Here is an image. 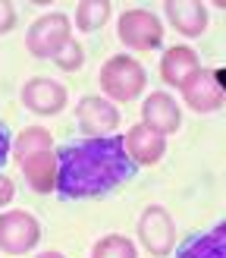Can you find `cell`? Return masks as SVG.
<instances>
[{
  "label": "cell",
  "mask_w": 226,
  "mask_h": 258,
  "mask_svg": "<svg viewBox=\"0 0 226 258\" xmlns=\"http://www.w3.org/2000/svg\"><path fill=\"white\" fill-rule=\"evenodd\" d=\"M135 161L123 136H91L69 142L57 154V189L63 199H91L129 179Z\"/></svg>",
  "instance_id": "6da1fadb"
},
{
  "label": "cell",
  "mask_w": 226,
  "mask_h": 258,
  "mask_svg": "<svg viewBox=\"0 0 226 258\" xmlns=\"http://www.w3.org/2000/svg\"><path fill=\"white\" fill-rule=\"evenodd\" d=\"M145 70L142 63L132 57H110L100 67V88L113 98V101H132L142 95L145 88Z\"/></svg>",
  "instance_id": "7a4b0ae2"
},
{
  "label": "cell",
  "mask_w": 226,
  "mask_h": 258,
  "mask_svg": "<svg viewBox=\"0 0 226 258\" xmlns=\"http://www.w3.org/2000/svg\"><path fill=\"white\" fill-rule=\"evenodd\" d=\"M66 41H69V19L63 13H47L38 22H32L29 38H25L29 50L41 60H50Z\"/></svg>",
  "instance_id": "3957f363"
},
{
  "label": "cell",
  "mask_w": 226,
  "mask_h": 258,
  "mask_svg": "<svg viewBox=\"0 0 226 258\" xmlns=\"http://www.w3.org/2000/svg\"><path fill=\"white\" fill-rule=\"evenodd\" d=\"M38 239H41V227L32 214L25 211L0 214V249L7 255H25L29 249H35Z\"/></svg>",
  "instance_id": "277c9868"
},
{
  "label": "cell",
  "mask_w": 226,
  "mask_h": 258,
  "mask_svg": "<svg viewBox=\"0 0 226 258\" xmlns=\"http://www.w3.org/2000/svg\"><path fill=\"white\" fill-rule=\"evenodd\" d=\"M120 41L135 50H151L163 41L160 19L148 10H126L120 16Z\"/></svg>",
  "instance_id": "5b68a950"
},
{
  "label": "cell",
  "mask_w": 226,
  "mask_h": 258,
  "mask_svg": "<svg viewBox=\"0 0 226 258\" xmlns=\"http://www.w3.org/2000/svg\"><path fill=\"white\" fill-rule=\"evenodd\" d=\"M185 104L195 113H213L223 104V73L220 70H198V76L182 88Z\"/></svg>",
  "instance_id": "8992f818"
},
{
  "label": "cell",
  "mask_w": 226,
  "mask_h": 258,
  "mask_svg": "<svg viewBox=\"0 0 226 258\" xmlns=\"http://www.w3.org/2000/svg\"><path fill=\"white\" fill-rule=\"evenodd\" d=\"M138 233H142V242L148 246L151 255H170L173 242H176V227L170 221V214L160 208V205H151V208L142 214L138 221Z\"/></svg>",
  "instance_id": "52a82bcc"
},
{
  "label": "cell",
  "mask_w": 226,
  "mask_h": 258,
  "mask_svg": "<svg viewBox=\"0 0 226 258\" xmlns=\"http://www.w3.org/2000/svg\"><path fill=\"white\" fill-rule=\"evenodd\" d=\"M142 123L148 129H154L157 136H170L179 129L182 123V110L179 104L167 95V92H154L145 104H142Z\"/></svg>",
  "instance_id": "ba28073f"
},
{
  "label": "cell",
  "mask_w": 226,
  "mask_h": 258,
  "mask_svg": "<svg viewBox=\"0 0 226 258\" xmlns=\"http://www.w3.org/2000/svg\"><path fill=\"white\" fill-rule=\"evenodd\" d=\"M22 104L41 117H50L66 107V88L54 79H32L22 88Z\"/></svg>",
  "instance_id": "9c48e42d"
},
{
  "label": "cell",
  "mask_w": 226,
  "mask_h": 258,
  "mask_svg": "<svg viewBox=\"0 0 226 258\" xmlns=\"http://www.w3.org/2000/svg\"><path fill=\"white\" fill-rule=\"evenodd\" d=\"M75 117H79V126L82 133H91V136H100V133H113L120 126V110L110 104V101L97 98V95H88L79 101L75 107Z\"/></svg>",
  "instance_id": "30bf717a"
},
{
  "label": "cell",
  "mask_w": 226,
  "mask_h": 258,
  "mask_svg": "<svg viewBox=\"0 0 226 258\" xmlns=\"http://www.w3.org/2000/svg\"><path fill=\"white\" fill-rule=\"evenodd\" d=\"M201 63H198V54L192 47H170L160 60V76L167 85H176V88H185L188 82L198 76Z\"/></svg>",
  "instance_id": "8fae6325"
},
{
  "label": "cell",
  "mask_w": 226,
  "mask_h": 258,
  "mask_svg": "<svg viewBox=\"0 0 226 258\" xmlns=\"http://www.w3.org/2000/svg\"><path fill=\"white\" fill-rule=\"evenodd\" d=\"M126 151H129V158L138 161V164H157L163 158V151H167V142L163 136H157L154 129H148L145 123L132 126L129 133H126Z\"/></svg>",
  "instance_id": "7c38bea8"
},
{
  "label": "cell",
  "mask_w": 226,
  "mask_h": 258,
  "mask_svg": "<svg viewBox=\"0 0 226 258\" xmlns=\"http://www.w3.org/2000/svg\"><path fill=\"white\" fill-rule=\"evenodd\" d=\"M163 7H167V16L176 25V32L195 38L207 29V10L198 0H167Z\"/></svg>",
  "instance_id": "4fadbf2b"
},
{
  "label": "cell",
  "mask_w": 226,
  "mask_h": 258,
  "mask_svg": "<svg viewBox=\"0 0 226 258\" xmlns=\"http://www.w3.org/2000/svg\"><path fill=\"white\" fill-rule=\"evenodd\" d=\"M19 167H22V173L35 192L57 189V154L54 151H38L32 158H25Z\"/></svg>",
  "instance_id": "5bb4252c"
},
{
  "label": "cell",
  "mask_w": 226,
  "mask_h": 258,
  "mask_svg": "<svg viewBox=\"0 0 226 258\" xmlns=\"http://www.w3.org/2000/svg\"><path fill=\"white\" fill-rule=\"evenodd\" d=\"M179 258H226V224H217L210 233L188 236L179 246Z\"/></svg>",
  "instance_id": "9a60e30c"
},
{
  "label": "cell",
  "mask_w": 226,
  "mask_h": 258,
  "mask_svg": "<svg viewBox=\"0 0 226 258\" xmlns=\"http://www.w3.org/2000/svg\"><path fill=\"white\" fill-rule=\"evenodd\" d=\"M13 151H16V161H19V164H22L25 158H32V154H38V151H50V133H47V129H41V126L22 129V136L16 139Z\"/></svg>",
  "instance_id": "2e32d148"
},
{
  "label": "cell",
  "mask_w": 226,
  "mask_h": 258,
  "mask_svg": "<svg viewBox=\"0 0 226 258\" xmlns=\"http://www.w3.org/2000/svg\"><path fill=\"white\" fill-rule=\"evenodd\" d=\"M110 16V4L107 0H82L79 10H75V22H79L82 32H94L107 22Z\"/></svg>",
  "instance_id": "e0dca14e"
},
{
  "label": "cell",
  "mask_w": 226,
  "mask_h": 258,
  "mask_svg": "<svg viewBox=\"0 0 226 258\" xmlns=\"http://www.w3.org/2000/svg\"><path fill=\"white\" fill-rule=\"evenodd\" d=\"M91 258H135V246L126 236H104L94 242Z\"/></svg>",
  "instance_id": "ac0fdd59"
},
{
  "label": "cell",
  "mask_w": 226,
  "mask_h": 258,
  "mask_svg": "<svg viewBox=\"0 0 226 258\" xmlns=\"http://www.w3.org/2000/svg\"><path fill=\"white\" fill-rule=\"evenodd\" d=\"M50 60H54L60 70H66V73H75V70H79L82 63H85V50H82V44H75L72 38H69V41L63 44V47H60V50H57V54L50 57Z\"/></svg>",
  "instance_id": "d6986e66"
},
{
  "label": "cell",
  "mask_w": 226,
  "mask_h": 258,
  "mask_svg": "<svg viewBox=\"0 0 226 258\" xmlns=\"http://www.w3.org/2000/svg\"><path fill=\"white\" fill-rule=\"evenodd\" d=\"M13 25H16V10H13V4H7V0H0V35L10 32Z\"/></svg>",
  "instance_id": "ffe728a7"
},
{
  "label": "cell",
  "mask_w": 226,
  "mask_h": 258,
  "mask_svg": "<svg viewBox=\"0 0 226 258\" xmlns=\"http://www.w3.org/2000/svg\"><path fill=\"white\" fill-rule=\"evenodd\" d=\"M10 199H13V179L0 173V208L10 205Z\"/></svg>",
  "instance_id": "44dd1931"
},
{
  "label": "cell",
  "mask_w": 226,
  "mask_h": 258,
  "mask_svg": "<svg viewBox=\"0 0 226 258\" xmlns=\"http://www.w3.org/2000/svg\"><path fill=\"white\" fill-rule=\"evenodd\" d=\"M7 154H10V136H7V129L0 126V164L7 161Z\"/></svg>",
  "instance_id": "7402d4cb"
},
{
  "label": "cell",
  "mask_w": 226,
  "mask_h": 258,
  "mask_svg": "<svg viewBox=\"0 0 226 258\" xmlns=\"http://www.w3.org/2000/svg\"><path fill=\"white\" fill-rule=\"evenodd\" d=\"M38 258H63L60 252H44V255H38Z\"/></svg>",
  "instance_id": "603a6c76"
}]
</instances>
